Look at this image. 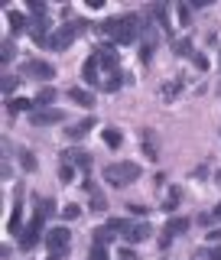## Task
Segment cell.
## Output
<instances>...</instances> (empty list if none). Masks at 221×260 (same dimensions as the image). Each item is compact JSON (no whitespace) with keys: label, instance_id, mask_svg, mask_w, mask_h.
<instances>
[{"label":"cell","instance_id":"obj_1","mask_svg":"<svg viewBox=\"0 0 221 260\" xmlns=\"http://www.w3.org/2000/svg\"><path fill=\"white\" fill-rule=\"evenodd\" d=\"M143 26L146 23L140 20V16H117V20H108V23H101V32L108 39H114V43H120V46H127V43H134V39H140L143 36Z\"/></svg>","mask_w":221,"mask_h":260},{"label":"cell","instance_id":"obj_2","mask_svg":"<svg viewBox=\"0 0 221 260\" xmlns=\"http://www.w3.org/2000/svg\"><path fill=\"white\" fill-rule=\"evenodd\" d=\"M137 179H140V166H137V162H108V166H104V182H108L111 189H127Z\"/></svg>","mask_w":221,"mask_h":260},{"label":"cell","instance_id":"obj_3","mask_svg":"<svg viewBox=\"0 0 221 260\" xmlns=\"http://www.w3.org/2000/svg\"><path fill=\"white\" fill-rule=\"evenodd\" d=\"M88 26H91V23H85V20H72V23H65V26H59V29L52 32V39H49V49H55V52H65V49L75 43V39H78Z\"/></svg>","mask_w":221,"mask_h":260},{"label":"cell","instance_id":"obj_4","mask_svg":"<svg viewBox=\"0 0 221 260\" xmlns=\"http://www.w3.org/2000/svg\"><path fill=\"white\" fill-rule=\"evenodd\" d=\"M43 241V218H33V221L20 231V250H33Z\"/></svg>","mask_w":221,"mask_h":260},{"label":"cell","instance_id":"obj_5","mask_svg":"<svg viewBox=\"0 0 221 260\" xmlns=\"http://www.w3.org/2000/svg\"><path fill=\"white\" fill-rule=\"evenodd\" d=\"M69 241H72V231L69 228H52V231L46 234V244L52 254H65L69 250Z\"/></svg>","mask_w":221,"mask_h":260},{"label":"cell","instance_id":"obj_6","mask_svg":"<svg viewBox=\"0 0 221 260\" xmlns=\"http://www.w3.org/2000/svg\"><path fill=\"white\" fill-rule=\"evenodd\" d=\"M65 117V114L59 108H36L29 114V120H33V127H52V124H59V120Z\"/></svg>","mask_w":221,"mask_h":260},{"label":"cell","instance_id":"obj_7","mask_svg":"<svg viewBox=\"0 0 221 260\" xmlns=\"http://www.w3.org/2000/svg\"><path fill=\"white\" fill-rule=\"evenodd\" d=\"M23 75L26 78H55V69L43 59H29V62H23Z\"/></svg>","mask_w":221,"mask_h":260},{"label":"cell","instance_id":"obj_8","mask_svg":"<svg viewBox=\"0 0 221 260\" xmlns=\"http://www.w3.org/2000/svg\"><path fill=\"white\" fill-rule=\"evenodd\" d=\"M153 234V228L146 224V221H130L127 224V231H124V241L127 244H140V241H146Z\"/></svg>","mask_w":221,"mask_h":260},{"label":"cell","instance_id":"obj_9","mask_svg":"<svg viewBox=\"0 0 221 260\" xmlns=\"http://www.w3.org/2000/svg\"><path fill=\"white\" fill-rule=\"evenodd\" d=\"M98 69H101V62H98V55L91 52V55H88V62H85V69H81V78H85V85H88V88L104 85V81L98 78Z\"/></svg>","mask_w":221,"mask_h":260},{"label":"cell","instance_id":"obj_10","mask_svg":"<svg viewBox=\"0 0 221 260\" xmlns=\"http://www.w3.org/2000/svg\"><path fill=\"white\" fill-rule=\"evenodd\" d=\"M62 162H69V166H78V169H91V153H85V150H69V153H62Z\"/></svg>","mask_w":221,"mask_h":260},{"label":"cell","instance_id":"obj_11","mask_svg":"<svg viewBox=\"0 0 221 260\" xmlns=\"http://www.w3.org/2000/svg\"><path fill=\"white\" fill-rule=\"evenodd\" d=\"M94 55H98V62H101L104 69H114V65H117V52H114V46H108V43L98 46V49H94Z\"/></svg>","mask_w":221,"mask_h":260},{"label":"cell","instance_id":"obj_12","mask_svg":"<svg viewBox=\"0 0 221 260\" xmlns=\"http://www.w3.org/2000/svg\"><path fill=\"white\" fill-rule=\"evenodd\" d=\"M91 127H94V117H85V120H78V124H72L65 134H69V140H81V137H88Z\"/></svg>","mask_w":221,"mask_h":260},{"label":"cell","instance_id":"obj_13","mask_svg":"<svg viewBox=\"0 0 221 260\" xmlns=\"http://www.w3.org/2000/svg\"><path fill=\"white\" fill-rule=\"evenodd\" d=\"M124 81H127V75H124V72H108V75H104V91H108V94H114V91H120V85H124Z\"/></svg>","mask_w":221,"mask_h":260},{"label":"cell","instance_id":"obj_14","mask_svg":"<svg viewBox=\"0 0 221 260\" xmlns=\"http://www.w3.org/2000/svg\"><path fill=\"white\" fill-rule=\"evenodd\" d=\"M143 153L150 159H160V146H156V134H153V130H143Z\"/></svg>","mask_w":221,"mask_h":260},{"label":"cell","instance_id":"obj_15","mask_svg":"<svg viewBox=\"0 0 221 260\" xmlns=\"http://www.w3.org/2000/svg\"><path fill=\"white\" fill-rule=\"evenodd\" d=\"M69 98L75 104H81V108H91V104H94V94L88 91V88H69Z\"/></svg>","mask_w":221,"mask_h":260},{"label":"cell","instance_id":"obj_16","mask_svg":"<svg viewBox=\"0 0 221 260\" xmlns=\"http://www.w3.org/2000/svg\"><path fill=\"white\" fill-rule=\"evenodd\" d=\"M182 85H185V81H182V75H176L173 81H169V85H163V88H160L163 101H173V98H176L179 91H182Z\"/></svg>","mask_w":221,"mask_h":260},{"label":"cell","instance_id":"obj_17","mask_svg":"<svg viewBox=\"0 0 221 260\" xmlns=\"http://www.w3.org/2000/svg\"><path fill=\"white\" fill-rule=\"evenodd\" d=\"M192 260H221V247H215V244H208V247H199L192 254Z\"/></svg>","mask_w":221,"mask_h":260},{"label":"cell","instance_id":"obj_18","mask_svg":"<svg viewBox=\"0 0 221 260\" xmlns=\"http://www.w3.org/2000/svg\"><path fill=\"white\" fill-rule=\"evenodd\" d=\"M182 231H189V218H169V224H166V231H163V234L173 238V234H182Z\"/></svg>","mask_w":221,"mask_h":260},{"label":"cell","instance_id":"obj_19","mask_svg":"<svg viewBox=\"0 0 221 260\" xmlns=\"http://www.w3.org/2000/svg\"><path fill=\"white\" fill-rule=\"evenodd\" d=\"M20 218H23V208H20V192H16V205H13V215H10V224H7V231H10V234L23 231V228H20Z\"/></svg>","mask_w":221,"mask_h":260},{"label":"cell","instance_id":"obj_20","mask_svg":"<svg viewBox=\"0 0 221 260\" xmlns=\"http://www.w3.org/2000/svg\"><path fill=\"white\" fill-rule=\"evenodd\" d=\"M7 20H10V29H13V32H23V29L29 26V23H26V16H20L16 10H10V13H7Z\"/></svg>","mask_w":221,"mask_h":260},{"label":"cell","instance_id":"obj_21","mask_svg":"<svg viewBox=\"0 0 221 260\" xmlns=\"http://www.w3.org/2000/svg\"><path fill=\"white\" fill-rule=\"evenodd\" d=\"M173 52H176V55H189V52H192V39H189V36L173 39Z\"/></svg>","mask_w":221,"mask_h":260},{"label":"cell","instance_id":"obj_22","mask_svg":"<svg viewBox=\"0 0 221 260\" xmlns=\"http://www.w3.org/2000/svg\"><path fill=\"white\" fill-rule=\"evenodd\" d=\"M111 238H114V231H111L108 224H101V228L94 231V244H98V247H104V244H108Z\"/></svg>","mask_w":221,"mask_h":260},{"label":"cell","instance_id":"obj_23","mask_svg":"<svg viewBox=\"0 0 221 260\" xmlns=\"http://www.w3.org/2000/svg\"><path fill=\"white\" fill-rule=\"evenodd\" d=\"M55 101V88H43V91L36 94V108H46V104Z\"/></svg>","mask_w":221,"mask_h":260},{"label":"cell","instance_id":"obj_24","mask_svg":"<svg viewBox=\"0 0 221 260\" xmlns=\"http://www.w3.org/2000/svg\"><path fill=\"white\" fill-rule=\"evenodd\" d=\"M10 111L16 114V111H36V101H26V98H16V101H10Z\"/></svg>","mask_w":221,"mask_h":260},{"label":"cell","instance_id":"obj_25","mask_svg":"<svg viewBox=\"0 0 221 260\" xmlns=\"http://www.w3.org/2000/svg\"><path fill=\"white\" fill-rule=\"evenodd\" d=\"M104 143H108V146H120V130L108 127V130H104Z\"/></svg>","mask_w":221,"mask_h":260},{"label":"cell","instance_id":"obj_26","mask_svg":"<svg viewBox=\"0 0 221 260\" xmlns=\"http://www.w3.org/2000/svg\"><path fill=\"white\" fill-rule=\"evenodd\" d=\"M179 199H182V192H179V189H169V195H166V205H163V208H166V211H176Z\"/></svg>","mask_w":221,"mask_h":260},{"label":"cell","instance_id":"obj_27","mask_svg":"<svg viewBox=\"0 0 221 260\" xmlns=\"http://www.w3.org/2000/svg\"><path fill=\"white\" fill-rule=\"evenodd\" d=\"M13 55H16V49H13V43H7V39H4V46H0V62H10L13 59Z\"/></svg>","mask_w":221,"mask_h":260},{"label":"cell","instance_id":"obj_28","mask_svg":"<svg viewBox=\"0 0 221 260\" xmlns=\"http://www.w3.org/2000/svg\"><path fill=\"white\" fill-rule=\"evenodd\" d=\"M78 215H81V208H78V205H65V208H62V218H65V221H75Z\"/></svg>","mask_w":221,"mask_h":260},{"label":"cell","instance_id":"obj_29","mask_svg":"<svg viewBox=\"0 0 221 260\" xmlns=\"http://www.w3.org/2000/svg\"><path fill=\"white\" fill-rule=\"evenodd\" d=\"M49 215H52V202H49V199H43V202H39V211H36V218H49Z\"/></svg>","mask_w":221,"mask_h":260},{"label":"cell","instance_id":"obj_30","mask_svg":"<svg viewBox=\"0 0 221 260\" xmlns=\"http://www.w3.org/2000/svg\"><path fill=\"white\" fill-rule=\"evenodd\" d=\"M176 10H179V20H182V26H189V20H192V10H189L185 4H179Z\"/></svg>","mask_w":221,"mask_h":260},{"label":"cell","instance_id":"obj_31","mask_svg":"<svg viewBox=\"0 0 221 260\" xmlns=\"http://www.w3.org/2000/svg\"><path fill=\"white\" fill-rule=\"evenodd\" d=\"M91 211H104V195L101 192H91Z\"/></svg>","mask_w":221,"mask_h":260},{"label":"cell","instance_id":"obj_32","mask_svg":"<svg viewBox=\"0 0 221 260\" xmlns=\"http://www.w3.org/2000/svg\"><path fill=\"white\" fill-rule=\"evenodd\" d=\"M88 260H108V250L94 244V247H91V254H88Z\"/></svg>","mask_w":221,"mask_h":260},{"label":"cell","instance_id":"obj_33","mask_svg":"<svg viewBox=\"0 0 221 260\" xmlns=\"http://www.w3.org/2000/svg\"><path fill=\"white\" fill-rule=\"evenodd\" d=\"M10 91H16V78L13 75H4V94H10Z\"/></svg>","mask_w":221,"mask_h":260},{"label":"cell","instance_id":"obj_34","mask_svg":"<svg viewBox=\"0 0 221 260\" xmlns=\"http://www.w3.org/2000/svg\"><path fill=\"white\" fill-rule=\"evenodd\" d=\"M127 208H130V215H140V218L146 215V211H150V208H146V205H127Z\"/></svg>","mask_w":221,"mask_h":260},{"label":"cell","instance_id":"obj_35","mask_svg":"<svg viewBox=\"0 0 221 260\" xmlns=\"http://www.w3.org/2000/svg\"><path fill=\"white\" fill-rule=\"evenodd\" d=\"M23 169H36V159H33L29 153H23Z\"/></svg>","mask_w":221,"mask_h":260},{"label":"cell","instance_id":"obj_36","mask_svg":"<svg viewBox=\"0 0 221 260\" xmlns=\"http://www.w3.org/2000/svg\"><path fill=\"white\" fill-rule=\"evenodd\" d=\"M59 176L65 179V182H69V179H72V166H69V162H62V169H59Z\"/></svg>","mask_w":221,"mask_h":260},{"label":"cell","instance_id":"obj_37","mask_svg":"<svg viewBox=\"0 0 221 260\" xmlns=\"http://www.w3.org/2000/svg\"><path fill=\"white\" fill-rule=\"evenodd\" d=\"M120 260H137V257H134V250H130V247H124V250H120Z\"/></svg>","mask_w":221,"mask_h":260},{"label":"cell","instance_id":"obj_38","mask_svg":"<svg viewBox=\"0 0 221 260\" xmlns=\"http://www.w3.org/2000/svg\"><path fill=\"white\" fill-rule=\"evenodd\" d=\"M211 218H215V221H221V202L215 205V211H211Z\"/></svg>","mask_w":221,"mask_h":260},{"label":"cell","instance_id":"obj_39","mask_svg":"<svg viewBox=\"0 0 221 260\" xmlns=\"http://www.w3.org/2000/svg\"><path fill=\"white\" fill-rule=\"evenodd\" d=\"M208 241H211V244H215V241H221V231H211V234H208Z\"/></svg>","mask_w":221,"mask_h":260},{"label":"cell","instance_id":"obj_40","mask_svg":"<svg viewBox=\"0 0 221 260\" xmlns=\"http://www.w3.org/2000/svg\"><path fill=\"white\" fill-rule=\"evenodd\" d=\"M49 260H59V257H55V254H52V257H49Z\"/></svg>","mask_w":221,"mask_h":260}]
</instances>
